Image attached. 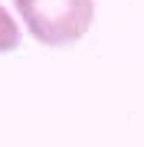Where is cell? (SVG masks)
<instances>
[{
	"mask_svg": "<svg viewBox=\"0 0 144 147\" xmlns=\"http://www.w3.org/2000/svg\"><path fill=\"white\" fill-rule=\"evenodd\" d=\"M26 33L43 46H69L89 33L95 0H13Z\"/></svg>",
	"mask_w": 144,
	"mask_h": 147,
	"instance_id": "cell-1",
	"label": "cell"
},
{
	"mask_svg": "<svg viewBox=\"0 0 144 147\" xmlns=\"http://www.w3.org/2000/svg\"><path fill=\"white\" fill-rule=\"evenodd\" d=\"M16 46H20V26L7 13V7H0V53H13Z\"/></svg>",
	"mask_w": 144,
	"mask_h": 147,
	"instance_id": "cell-2",
	"label": "cell"
}]
</instances>
